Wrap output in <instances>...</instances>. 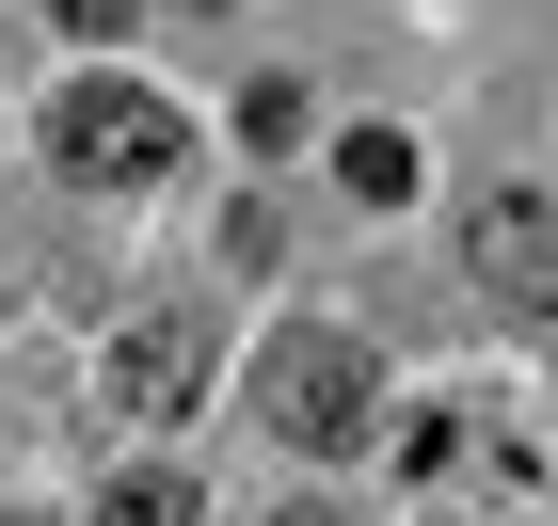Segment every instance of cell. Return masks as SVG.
<instances>
[{"label":"cell","mask_w":558,"mask_h":526,"mask_svg":"<svg viewBox=\"0 0 558 526\" xmlns=\"http://www.w3.org/2000/svg\"><path fill=\"white\" fill-rule=\"evenodd\" d=\"M48 160L81 175V192H160V175L192 160V129H175V96H144V81H64L48 96Z\"/></svg>","instance_id":"1"},{"label":"cell","mask_w":558,"mask_h":526,"mask_svg":"<svg viewBox=\"0 0 558 526\" xmlns=\"http://www.w3.org/2000/svg\"><path fill=\"white\" fill-rule=\"evenodd\" d=\"M256 415L288 447H367V415H384V367H367V335H336V319H303V335L256 351Z\"/></svg>","instance_id":"2"},{"label":"cell","mask_w":558,"mask_h":526,"mask_svg":"<svg viewBox=\"0 0 558 526\" xmlns=\"http://www.w3.org/2000/svg\"><path fill=\"white\" fill-rule=\"evenodd\" d=\"M192 399H208V319L192 304H144V319L96 335V415H112V431H160Z\"/></svg>","instance_id":"3"},{"label":"cell","mask_w":558,"mask_h":526,"mask_svg":"<svg viewBox=\"0 0 558 526\" xmlns=\"http://www.w3.org/2000/svg\"><path fill=\"white\" fill-rule=\"evenodd\" d=\"M463 271L511 319H558V192H478L463 208Z\"/></svg>","instance_id":"4"},{"label":"cell","mask_w":558,"mask_h":526,"mask_svg":"<svg viewBox=\"0 0 558 526\" xmlns=\"http://www.w3.org/2000/svg\"><path fill=\"white\" fill-rule=\"evenodd\" d=\"M96 526H208V494L175 479V463H129V479L96 494Z\"/></svg>","instance_id":"5"},{"label":"cell","mask_w":558,"mask_h":526,"mask_svg":"<svg viewBox=\"0 0 558 526\" xmlns=\"http://www.w3.org/2000/svg\"><path fill=\"white\" fill-rule=\"evenodd\" d=\"M336 192H351V208H399V192H415V144H399V129H351L336 144Z\"/></svg>","instance_id":"6"},{"label":"cell","mask_w":558,"mask_h":526,"mask_svg":"<svg viewBox=\"0 0 558 526\" xmlns=\"http://www.w3.org/2000/svg\"><path fill=\"white\" fill-rule=\"evenodd\" d=\"M129 16H144V0H64V33H96V48L129 33Z\"/></svg>","instance_id":"7"},{"label":"cell","mask_w":558,"mask_h":526,"mask_svg":"<svg viewBox=\"0 0 558 526\" xmlns=\"http://www.w3.org/2000/svg\"><path fill=\"white\" fill-rule=\"evenodd\" d=\"M271 526H336V511H271Z\"/></svg>","instance_id":"8"}]
</instances>
